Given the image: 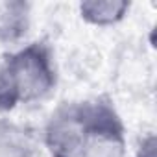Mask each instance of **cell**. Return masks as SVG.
<instances>
[{
    "label": "cell",
    "instance_id": "obj_1",
    "mask_svg": "<svg viewBox=\"0 0 157 157\" xmlns=\"http://www.w3.org/2000/svg\"><path fill=\"white\" fill-rule=\"evenodd\" d=\"M6 68L15 83L21 104L46 100L57 87V65L54 48L48 41L39 39L6 54Z\"/></svg>",
    "mask_w": 157,
    "mask_h": 157
},
{
    "label": "cell",
    "instance_id": "obj_2",
    "mask_svg": "<svg viewBox=\"0 0 157 157\" xmlns=\"http://www.w3.org/2000/svg\"><path fill=\"white\" fill-rule=\"evenodd\" d=\"M124 120L107 94L85 100V139L80 157H126Z\"/></svg>",
    "mask_w": 157,
    "mask_h": 157
},
{
    "label": "cell",
    "instance_id": "obj_3",
    "mask_svg": "<svg viewBox=\"0 0 157 157\" xmlns=\"http://www.w3.org/2000/svg\"><path fill=\"white\" fill-rule=\"evenodd\" d=\"M85 139V100L57 105L43 128V146L50 157H80Z\"/></svg>",
    "mask_w": 157,
    "mask_h": 157
},
{
    "label": "cell",
    "instance_id": "obj_4",
    "mask_svg": "<svg viewBox=\"0 0 157 157\" xmlns=\"http://www.w3.org/2000/svg\"><path fill=\"white\" fill-rule=\"evenodd\" d=\"M32 28V4L24 0L0 2V44H21Z\"/></svg>",
    "mask_w": 157,
    "mask_h": 157
},
{
    "label": "cell",
    "instance_id": "obj_5",
    "mask_svg": "<svg viewBox=\"0 0 157 157\" xmlns=\"http://www.w3.org/2000/svg\"><path fill=\"white\" fill-rule=\"evenodd\" d=\"M131 10L126 0H85L80 2L78 11L83 22L96 28H111L120 24Z\"/></svg>",
    "mask_w": 157,
    "mask_h": 157
},
{
    "label": "cell",
    "instance_id": "obj_6",
    "mask_svg": "<svg viewBox=\"0 0 157 157\" xmlns=\"http://www.w3.org/2000/svg\"><path fill=\"white\" fill-rule=\"evenodd\" d=\"M17 105H21V102H19L15 83L6 68L4 59H0V113H10Z\"/></svg>",
    "mask_w": 157,
    "mask_h": 157
},
{
    "label": "cell",
    "instance_id": "obj_7",
    "mask_svg": "<svg viewBox=\"0 0 157 157\" xmlns=\"http://www.w3.org/2000/svg\"><path fill=\"white\" fill-rule=\"evenodd\" d=\"M135 157H157V137L153 131H148L139 139Z\"/></svg>",
    "mask_w": 157,
    "mask_h": 157
}]
</instances>
